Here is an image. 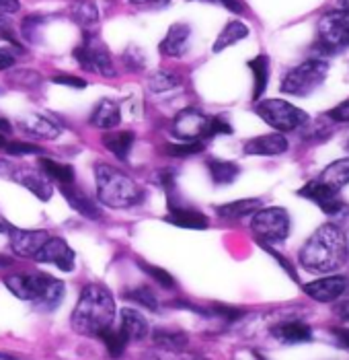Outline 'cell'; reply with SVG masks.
Listing matches in <instances>:
<instances>
[{
    "mask_svg": "<svg viewBox=\"0 0 349 360\" xmlns=\"http://www.w3.org/2000/svg\"><path fill=\"white\" fill-rule=\"evenodd\" d=\"M204 150V140H195V142H177V144H166L164 153L177 159H185V157H193L197 153Z\"/></svg>",
    "mask_w": 349,
    "mask_h": 360,
    "instance_id": "d590c367",
    "label": "cell"
},
{
    "mask_svg": "<svg viewBox=\"0 0 349 360\" xmlns=\"http://www.w3.org/2000/svg\"><path fill=\"white\" fill-rule=\"evenodd\" d=\"M134 132L130 130H119V132H109L103 136V144L109 153L117 159V161H128L130 150L134 146Z\"/></svg>",
    "mask_w": 349,
    "mask_h": 360,
    "instance_id": "484cf974",
    "label": "cell"
},
{
    "mask_svg": "<svg viewBox=\"0 0 349 360\" xmlns=\"http://www.w3.org/2000/svg\"><path fill=\"white\" fill-rule=\"evenodd\" d=\"M21 130L33 136L37 140H54L60 136V126L55 124L52 117L48 115H41V113H31L25 115L21 122H19Z\"/></svg>",
    "mask_w": 349,
    "mask_h": 360,
    "instance_id": "ffe728a7",
    "label": "cell"
},
{
    "mask_svg": "<svg viewBox=\"0 0 349 360\" xmlns=\"http://www.w3.org/2000/svg\"><path fill=\"white\" fill-rule=\"evenodd\" d=\"M298 194L310 202H315L321 208L324 214L329 217H348L349 206L339 198V192L331 190L329 186H324L319 179L308 181L306 186H302L298 190Z\"/></svg>",
    "mask_w": 349,
    "mask_h": 360,
    "instance_id": "30bf717a",
    "label": "cell"
},
{
    "mask_svg": "<svg viewBox=\"0 0 349 360\" xmlns=\"http://www.w3.org/2000/svg\"><path fill=\"white\" fill-rule=\"evenodd\" d=\"M140 268L144 270V274L146 276H150V280H154L157 284H161L162 288H169V290H173L175 286H177V282H175V278L171 276L166 270H162L159 266H148V264H140Z\"/></svg>",
    "mask_w": 349,
    "mask_h": 360,
    "instance_id": "74e56055",
    "label": "cell"
},
{
    "mask_svg": "<svg viewBox=\"0 0 349 360\" xmlns=\"http://www.w3.org/2000/svg\"><path fill=\"white\" fill-rule=\"evenodd\" d=\"M251 229L255 237L261 241V245H273L282 243L290 235V217L286 208L271 206V208H259L253 214Z\"/></svg>",
    "mask_w": 349,
    "mask_h": 360,
    "instance_id": "52a82bcc",
    "label": "cell"
},
{
    "mask_svg": "<svg viewBox=\"0 0 349 360\" xmlns=\"http://www.w3.org/2000/svg\"><path fill=\"white\" fill-rule=\"evenodd\" d=\"M0 134H4V136H11L13 134V124L4 115H0Z\"/></svg>",
    "mask_w": 349,
    "mask_h": 360,
    "instance_id": "11a10c76",
    "label": "cell"
},
{
    "mask_svg": "<svg viewBox=\"0 0 349 360\" xmlns=\"http://www.w3.org/2000/svg\"><path fill=\"white\" fill-rule=\"evenodd\" d=\"M50 239V233L44 229H11L8 231V243L11 250L19 257H35V253L44 248V243Z\"/></svg>",
    "mask_w": 349,
    "mask_h": 360,
    "instance_id": "5bb4252c",
    "label": "cell"
},
{
    "mask_svg": "<svg viewBox=\"0 0 349 360\" xmlns=\"http://www.w3.org/2000/svg\"><path fill=\"white\" fill-rule=\"evenodd\" d=\"M335 313H337L341 319L349 321V299H341V301L335 305Z\"/></svg>",
    "mask_w": 349,
    "mask_h": 360,
    "instance_id": "f5cc1de1",
    "label": "cell"
},
{
    "mask_svg": "<svg viewBox=\"0 0 349 360\" xmlns=\"http://www.w3.org/2000/svg\"><path fill=\"white\" fill-rule=\"evenodd\" d=\"M210 124V115H206L197 108H185L181 110L173 120V134L179 142H195L206 139Z\"/></svg>",
    "mask_w": 349,
    "mask_h": 360,
    "instance_id": "8fae6325",
    "label": "cell"
},
{
    "mask_svg": "<svg viewBox=\"0 0 349 360\" xmlns=\"http://www.w3.org/2000/svg\"><path fill=\"white\" fill-rule=\"evenodd\" d=\"M228 134H232V126L228 124V120H226V117H222V115H214V117H210L206 139H212V136H228Z\"/></svg>",
    "mask_w": 349,
    "mask_h": 360,
    "instance_id": "60d3db41",
    "label": "cell"
},
{
    "mask_svg": "<svg viewBox=\"0 0 349 360\" xmlns=\"http://www.w3.org/2000/svg\"><path fill=\"white\" fill-rule=\"evenodd\" d=\"M208 315L220 317V319H224V321H237V319H241L242 317V311L241 309H235V307L228 305H212Z\"/></svg>",
    "mask_w": 349,
    "mask_h": 360,
    "instance_id": "b9f144b4",
    "label": "cell"
},
{
    "mask_svg": "<svg viewBox=\"0 0 349 360\" xmlns=\"http://www.w3.org/2000/svg\"><path fill=\"white\" fill-rule=\"evenodd\" d=\"M55 84H62V86H72V89H84L86 83L79 79V77H72V75H58L54 77Z\"/></svg>",
    "mask_w": 349,
    "mask_h": 360,
    "instance_id": "7dc6e473",
    "label": "cell"
},
{
    "mask_svg": "<svg viewBox=\"0 0 349 360\" xmlns=\"http://www.w3.org/2000/svg\"><path fill=\"white\" fill-rule=\"evenodd\" d=\"M119 330L126 333L128 342H142L150 333L146 317L142 313H138L136 309H121V313H119Z\"/></svg>",
    "mask_w": 349,
    "mask_h": 360,
    "instance_id": "7402d4cb",
    "label": "cell"
},
{
    "mask_svg": "<svg viewBox=\"0 0 349 360\" xmlns=\"http://www.w3.org/2000/svg\"><path fill=\"white\" fill-rule=\"evenodd\" d=\"M74 60L79 62L82 70L103 75V77H115L117 75V68L113 64V58L109 54V50L93 33H84L82 44L74 50Z\"/></svg>",
    "mask_w": 349,
    "mask_h": 360,
    "instance_id": "9c48e42d",
    "label": "cell"
},
{
    "mask_svg": "<svg viewBox=\"0 0 349 360\" xmlns=\"http://www.w3.org/2000/svg\"><path fill=\"white\" fill-rule=\"evenodd\" d=\"M206 167L210 171V177L214 181L216 186H228L232 184L239 173H241V167L232 161H222V159H208L206 161Z\"/></svg>",
    "mask_w": 349,
    "mask_h": 360,
    "instance_id": "f546056e",
    "label": "cell"
},
{
    "mask_svg": "<svg viewBox=\"0 0 349 360\" xmlns=\"http://www.w3.org/2000/svg\"><path fill=\"white\" fill-rule=\"evenodd\" d=\"M331 333L337 342L339 348H345L349 350V330L348 328H331Z\"/></svg>",
    "mask_w": 349,
    "mask_h": 360,
    "instance_id": "681fc988",
    "label": "cell"
},
{
    "mask_svg": "<svg viewBox=\"0 0 349 360\" xmlns=\"http://www.w3.org/2000/svg\"><path fill=\"white\" fill-rule=\"evenodd\" d=\"M327 75H329V64L324 60H319V58L306 60L284 77L282 93L292 95V97H306L315 93L327 81Z\"/></svg>",
    "mask_w": 349,
    "mask_h": 360,
    "instance_id": "8992f818",
    "label": "cell"
},
{
    "mask_svg": "<svg viewBox=\"0 0 349 360\" xmlns=\"http://www.w3.org/2000/svg\"><path fill=\"white\" fill-rule=\"evenodd\" d=\"M259 208H263V202L259 198H242V200H235L228 204H222L216 208V214L220 219H228V221H239L244 217L255 214Z\"/></svg>",
    "mask_w": 349,
    "mask_h": 360,
    "instance_id": "603a6c76",
    "label": "cell"
},
{
    "mask_svg": "<svg viewBox=\"0 0 349 360\" xmlns=\"http://www.w3.org/2000/svg\"><path fill=\"white\" fill-rule=\"evenodd\" d=\"M15 62H17V58L11 50L0 48V70H11L15 66Z\"/></svg>",
    "mask_w": 349,
    "mask_h": 360,
    "instance_id": "f907efd6",
    "label": "cell"
},
{
    "mask_svg": "<svg viewBox=\"0 0 349 360\" xmlns=\"http://www.w3.org/2000/svg\"><path fill=\"white\" fill-rule=\"evenodd\" d=\"M249 68H251V72H253V99L257 101V99H261L263 97V93H265V89H268L269 83V58L265 54H259L255 56L253 60H249V64H246Z\"/></svg>",
    "mask_w": 349,
    "mask_h": 360,
    "instance_id": "f1b7e54d",
    "label": "cell"
},
{
    "mask_svg": "<svg viewBox=\"0 0 349 360\" xmlns=\"http://www.w3.org/2000/svg\"><path fill=\"white\" fill-rule=\"evenodd\" d=\"M263 250L268 251L269 255H273V257H275V259L279 262V266H282V268H284V270H286V272H288V274L292 276V280H294V282H298V274H296L294 266H292V264H290V262H288V259H286V257H284L282 253H277L275 250H271L269 245H263Z\"/></svg>",
    "mask_w": 349,
    "mask_h": 360,
    "instance_id": "bcb514c9",
    "label": "cell"
},
{
    "mask_svg": "<svg viewBox=\"0 0 349 360\" xmlns=\"http://www.w3.org/2000/svg\"><path fill=\"white\" fill-rule=\"evenodd\" d=\"M4 286L21 301L33 303L37 311L52 313L64 299V282L44 272H21L4 278Z\"/></svg>",
    "mask_w": 349,
    "mask_h": 360,
    "instance_id": "3957f363",
    "label": "cell"
},
{
    "mask_svg": "<svg viewBox=\"0 0 349 360\" xmlns=\"http://www.w3.org/2000/svg\"><path fill=\"white\" fill-rule=\"evenodd\" d=\"M255 111L268 126L277 130L279 134L294 132L308 124V113L286 99H257Z\"/></svg>",
    "mask_w": 349,
    "mask_h": 360,
    "instance_id": "5b68a950",
    "label": "cell"
},
{
    "mask_svg": "<svg viewBox=\"0 0 349 360\" xmlns=\"http://www.w3.org/2000/svg\"><path fill=\"white\" fill-rule=\"evenodd\" d=\"M166 208H169V222H173V224H177V226H183V229H197V231L210 226L208 217H206L202 210H197V208H193L191 204L183 202V198L179 195L177 190H173V192L166 194Z\"/></svg>",
    "mask_w": 349,
    "mask_h": 360,
    "instance_id": "7c38bea8",
    "label": "cell"
},
{
    "mask_svg": "<svg viewBox=\"0 0 349 360\" xmlns=\"http://www.w3.org/2000/svg\"><path fill=\"white\" fill-rule=\"evenodd\" d=\"M91 126L97 130H115L121 122V108L113 99H101L88 115Z\"/></svg>",
    "mask_w": 349,
    "mask_h": 360,
    "instance_id": "44dd1931",
    "label": "cell"
},
{
    "mask_svg": "<svg viewBox=\"0 0 349 360\" xmlns=\"http://www.w3.org/2000/svg\"><path fill=\"white\" fill-rule=\"evenodd\" d=\"M97 200L109 208H132L144 200V190L117 167L107 163L95 165Z\"/></svg>",
    "mask_w": 349,
    "mask_h": 360,
    "instance_id": "277c9868",
    "label": "cell"
},
{
    "mask_svg": "<svg viewBox=\"0 0 349 360\" xmlns=\"http://www.w3.org/2000/svg\"><path fill=\"white\" fill-rule=\"evenodd\" d=\"M39 171L50 179V181H55L60 186H70L74 184L77 179V173L72 165H66V163H58L54 159H39Z\"/></svg>",
    "mask_w": 349,
    "mask_h": 360,
    "instance_id": "83f0119b",
    "label": "cell"
},
{
    "mask_svg": "<svg viewBox=\"0 0 349 360\" xmlns=\"http://www.w3.org/2000/svg\"><path fill=\"white\" fill-rule=\"evenodd\" d=\"M144 360H208L199 354H193V352H185V350H179V352H171V350H161V348H154L150 352L144 354Z\"/></svg>",
    "mask_w": 349,
    "mask_h": 360,
    "instance_id": "8d00e7d4",
    "label": "cell"
},
{
    "mask_svg": "<svg viewBox=\"0 0 349 360\" xmlns=\"http://www.w3.org/2000/svg\"><path fill=\"white\" fill-rule=\"evenodd\" d=\"M189 37H191V27L187 23H175L171 25L164 39L161 41L159 50L162 56H169V58H181V56L187 52Z\"/></svg>",
    "mask_w": 349,
    "mask_h": 360,
    "instance_id": "d6986e66",
    "label": "cell"
},
{
    "mask_svg": "<svg viewBox=\"0 0 349 360\" xmlns=\"http://www.w3.org/2000/svg\"><path fill=\"white\" fill-rule=\"evenodd\" d=\"M349 48V11H337L321 17L319 46L321 54H335Z\"/></svg>",
    "mask_w": 349,
    "mask_h": 360,
    "instance_id": "ba28073f",
    "label": "cell"
},
{
    "mask_svg": "<svg viewBox=\"0 0 349 360\" xmlns=\"http://www.w3.org/2000/svg\"><path fill=\"white\" fill-rule=\"evenodd\" d=\"M46 23V17L44 15H29L27 19L21 23V35L29 39V41H35V35L39 33L41 25Z\"/></svg>",
    "mask_w": 349,
    "mask_h": 360,
    "instance_id": "ab89813d",
    "label": "cell"
},
{
    "mask_svg": "<svg viewBox=\"0 0 349 360\" xmlns=\"http://www.w3.org/2000/svg\"><path fill=\"white\" fill-rule=\"evenodd\" d=\"M319 181H322L324 186H329L335 192L343 190L349 184V157L339 159V161H333L331 165L324 167Z\"/></svg>",
    "mask_w": 349,
    "mask_h": 360,
    "instance_id": "d4e9b609",
    "label": "cell"
},
{
    "mask_svg": "<svg viewBox=\"0 0 349 360\" xmlns=\"http://www.w3.org/2000/svg\"><path fill=\"white\" fill-rule=\"evenodd\" d=\"M339 11H349V0H337Z\"/></svg>",
    "mask_w": 349,
    "mask_h": 360,
    "instance_id": "6f0895ef",
    "label": "cell"
},
{
    "mask_svg": "<svg viewBox=\"0 0 349 360\" xmlns=\"http://www.w3.org/2000/svg\"><path fill=\"white\" fill-rule=\"evenodd\" d=\"M11 266H13V257L0 253V270H2V268H11Z\"/></svg>",
    "mask_w": 349,
    "mask_h": 360,
    "instance_id": "9f6ffc18",
    "label": "cell"
},
{
    "mask_svg": "<svg viewBox=\"0 0 349 360\" xmlns=\"http://www.w3.org/2000/svg\"><path fill=\"white\" fill-rule=\"evenodd\" d=\"M101 340H103V344H105V348H107L109 356L111 359H119L124 352H126V348H128V338H126V333L121 332L119 328H109L105 332L99 335Z\"/></svg>",
    "mask_w": 349,
    "mask_h": 360,
    "instance_id": "d6a6232c",
    "label": "cell"
},
{
    "mask_svg": "<svg viewBox=\"0 0 349 360\" xmlns=\"http://www.w3.org/2000/svg\"><path fill=\"white\" fill-rule=\"evenodd\" d=\"M4 153L15 155V157H33V155H41L44 150L31 142H23V140H8Z\"/></svg>",
    "mask_w": 349,
    "mask_h": 360,
    "instance_id": "f35d334b",
    "label": "cell"
},
{
    "mask_svg": "<svg viewBox=\"0 0 349 360\" xmlns=\"http://www.w3.org/2000/svg\"><path fill=\"white\" fill-rule=\"evenodd\" d=\"M327 115L331 120H335V122H349V99L343 101V103H339L337 108H333Z\"/></svg>",
    "mask_w": 349,
    "mask_h": 360,
    "instance_id": "c3c4849f",
    "label": "cell"
},
{
    "mask_svg": "<svg viewBox=\"0 0 349 360\" xmlns=\"http://www.w3.org/2000/svg\"><path fill=\"white\" fill-rule=\"evenodd\" d=\"M348 150H349V140H348Z\"/></svg>",
    "mask_w": 349,
    "mask_h": 360,
    "instance_id": "6125c7cd",
    "label": "cell"
},
{
    "mask_svg": "<svg viewBox=\"0 0 349 360\" xmlns=\"http://www.w3.org/2000/svg\"><path fill=\"white\" fill-rule=\"evenodd\" d=\"M271 333L275 335V340H279L282 344H302V342H308L312 338V330L298 321V319H292V321H282L277 326H273Z\"/></svg>",
    "mask_w": 349,
    "mask_h": 360,
    "instance_id": "cb8c5ba5",
    "label": "cell"
},
{
    "mask_svg": "<svg viewBox=\"0 0 349 360\" xmlns=\"http://www.w3.org/2000/svg\"><path fill=\"white\" fill-rule=\"evenodd\" d=\"M246 35H249V27H246L244 23H241V21H230L226 27L218 33V37H216L212 50H214L216 54H218V52H224L226 48H230V46H235V44L242 41Z\"/></svg>",
    "mask_w": 349,
    "mask_h": 360,
    "instance_id": "4dcf8cb0",
    "label": "cell"
},
{
    "mask_svg": "<svg viewBox=\"0 0 349 360\" xmlns=\"http://www.w3.org/2000/svg\"><path fill=\"white\" fill-rule=\"evenodd\" d=\"M0 233H6V226H4L2 222H0Z\"/></svg>",
    "mask_w": 349,
    "mask_h": 360,
    "instance_id": "91938a15",
    "label": "cell"
},
{
    "mask_svg": "<svg viewBox=\"0 0 349 360\" xmlns=\"http://www.w3.org/2000/svg\"><path fill=\"white\" fill-rule=\"evenodd\" d=\"M124 60H126L130 70H142V66H144V56L140 54V50H136V48H130L124 56Z\"/></svg>",
    "mask_w": 349,
    "mask_h": 360,
    "instance_id": "ee69618b",
    "label": "cell"
},
{
    "mask_svg": "<svg viewBox=\"0 0 349 360\" xmlns=\"http://www.w3.org/2000/svg\"><path fill=\"white\" fill-rule=\"evenodd\" d=\"M288 150V140L284 134L273 132V134H263L244 142V155H257V157H275L284 155Z\"/></svg>",
    "mask_w": 349,
    "mask_h": 360,
    "instance_id": "ac0fdd59",
    "label": "cell"
},
{
    "mask_svg": "<svg viewBox=\"0 0 349 360\" xmlns=\"http://www.w3.org/2000/svg\"><path fill=\"white\" fill-rule=\"evenodd\" d=\"M72 19L82 29L95 27L99 23V8L93 0H77L72 4Z\"/></svg>",
    "mask_w": 349,
    "mask_h": 360,
    "instance_id": "1f68e13d",
    "label": "cell"
},
{
    "mask_svg": "<svg viewBox=\"0 0 349 360\" xmlns=\"http://www.w3.org/2000/svg\"><path fill=\"white\" fill-rule=\"evenodd\" d=\"M6 142H8L6 136H4V134H0V150H4V148H6Z\"/></svg>",
    "mask_w": 349,
    "mask_h": 360,
    "instance_id": "680465c9",
    "label": "cell"
},
{
    "mask_svg": "<svg viewBox=\"0 0 349 360\" xmlns=\"http://www.w3.org/2000/svg\"><path fill=\"white\" fill-rule=\"evenodd\" d=\"M60 192L64 195V200L70 204V208L74 212H79L82 219H88V221H99L101 219V210L97 206V202L93 198H88L86 192L79 190L74 184L70 186H60Z\"/></svg>",
    "mask_w": 349,
    "mask_h": 360,
    "instance_id": "e0dca14e",
    "label": "cell"
},
{
    "mask_svg": "<svg viewBox=\"0 0 349 360\" xmlns=\"http://www.w3.org/2000/svg\"><path fill=\"white\" fill-rule=\"evenodd\" d=\"M13 179L23 186L27 192L35 195L37 200L41 202H48L52 195H54V186L52 181L41 173V171H35V169H29V167H21L13 173Z\"/></svg>",
    "mask_w": 349,
    "mask_h": 360,
    "instance_id": "2e32d148",
    "label": "cell"
},
{
    "mask_svg": "<svg viewBox=\"0 0 349 360\" xmlns=\"http://www.w3.org/2000/svg\"><path fill=\"white\" fill-rule=\"evenodd\" d=\"M0 39H2V41H8V44H13L15 48H17V46L21 48L19 33H17V31H15V27L11 25V21H8L6 17H2V15H0Z\"/></svg>",
    "mask_w": 349,
    "mask_h": 360,
    "instance_id": "7bdbcfd3",
    "label": "cell"
},
{
    "mask_svg": "<svg viewBox=\"0 0 349 360\" xmlns=\"http://www.w3.org/2000/svg\"><path fill=\"white\" fill-rule=\"evenodd\" d=\"M218 2H222L228 11H232V13H242L244 11V4H242V0H218Z\"/></svg>",
    "mask_w": 349,
    "mask_h": 360,
    "instance_id": "db71d44e",
    "label": "cell"
},
{
    "mask_svg": "<svg viewBox=\"0 0 349 360\" xmlns=\"http://www.w3.org/2000/svg\"><path fill=\"white\" fill-rule=\"evenodd\" d=\"M349 280L345 276H322L315 282L304 284V292L319 301V303H333L337 299H341L348 290Z\"/></svg>",
    "mask_w": 349,
    "mask_h": 360,
    "instance_id": "9a60e30c",
    "label": "cell"
},
{
    "mask_svg": "<svg viewBox=\"0 0 349 360\" xmlns=\"http://www.w3.org/2000/svg\"><path fill=\"white\" fill-rule=\"evenodd\" d=\"M348 241L343 231L333 222H327L308 237L298 253V259L306 272L331 274L348 262Z\"/></svg>",
    "mask_w": 349,
    "mask_h": 360,
    "instance_id": "6da1fadb",
    "label": "cell"
},
{
    "mask_svg": "<svg viewBox=\"0 0 349 360\" xmlns=\"http://www.w3.org/2000/svg\"><path fill=\"white\" fill-rule=\"evenodd\" d=\"M152 342L157 348L161 350H171V352H179L185 350L189 344V335L181 330H166V328H157L152 332Z\"/></svg>",
    "mask_w": 349,
    "mask_h": 360,
    "instance_id": "4316f807",
    "label": "cell"
},
{
    "mask_svg": "<svg viewBox=\"0 0 349 360\" xmlns=\"http://www.w3.org/2000/svg\"><path fill=\"white\" fill-rule=\"evenodd\" d=\"M21 2L19 0H0V15H15L19 13Z\"/></svg>",
    "mask_w": 349,
    "mask_h": 360,
    "instance_id": "816d5d0a",
    "label": "cell"
},
{
    "mask_svg": "<svg viewBox=\"0 0 349 360\" xmlns=\"http://www.w3.org/2000/svg\"><path fill=\"white\" fill-rule=\"evenodd\" d=\"M124 297L148 311H159V297L154 295V290L150 286H136L132 290H128Z\"/></svg>",
    "mask_w": 349,
    "mask_h": 360,
    "instance_id": "836d02e7",
    "label": "cell"
},
{
    "mask_svg": "<svg viewBox=\"0 0 349 360\" xmlns=\"http://www.w3.org/2000/svg\"><path fill=\"white\" fill-rule=\"evenodd\" d=\"M115 321V299L107 286L86 284L72 311V330L81 335H95L109 330Z\"/></svg>",
    "mask_w": 349,
    "mask_h": 360,
    "instance_id": "7a4b0ae2",
    "label": "cell"
},
{
    "mask_svg": "<svg viewBox=\"0 0 349 360\" xmlns=\"http://www.w3.org/2000/svg\"><path fill=\"white\" fill-rule=\"evenodd\" d=\"M345 241H348V250H349V237H345Z\"/></svg>",
    "mask_w": 349,
    "mask_h": 360,
    "instance_id": "94428289",
    "label": "cell"
},
{
    "mask_svg": "<svg viewBox=\"0 0 349 360\" xmlns=\"http://www.w3.org/2000/svg\"><path fill=\"white\" fill-rule=\"evenodd\" d=\"M171 0H130V4L134 8H144V11H159L169 6Z\"/></svg>",
    "mask_w": 349,
    "mask_h": 360,
    "instance_id": "f6af8a7d",
    "label": "cell"
},
{
    "mask_svg": "<svg viewBox=\"0 0 349 360\" xmlns=\"http://www.w3.org/2000/svg\"><path fill=\"white\" fill-rule=\"evenodd\" d=\"M33 259L39 264H52L62 272H72L74 264H77V255H74L72 248L62 237H52V235L44 243V248L35 253Z\"/></svg>",
    "mask_w": 349,
    "mask_h": 360,
    "instance_id": "4fadbf2b",
    "label": "cell"
},
{
    "mask_svg": "<svg viewBox=\"0 0 349 360\" xmlns=\"http://www.w3.org/2000/svg\"><path fill=\"white\" fill-rule=\"evenodd\" d=\"M179 86H181L179 77L171 70H159V72L150 75V79H148V89L152 93H166V91H173Z\"/></svg>",
    "mask_w": 349,
    "mask_h": 360,
    "instance_id": "e575fe53",
    "label": "cell"
}]
</instances>
